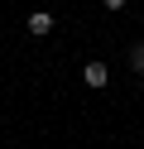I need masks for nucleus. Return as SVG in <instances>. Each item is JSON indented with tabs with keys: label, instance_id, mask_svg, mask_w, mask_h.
<instances>
[{
	"label": "nucleus",
	"instance_id": "obj_1",
	"mask_svg": "<svg viewBox=\"0 0 144 149\" xmlns=\"http://www.w3.org/2000/svg\"><path fill=\"white\" fill-rule=\"evenodd\" d=\"M29 34H34V39H48V34H53V15L34 10V15H29Z\"/></svg>",
	"mask_w": 144,
	"mask_h": 149
},
{
	"label": "nucleus",
	"instance_id": "obj_2",
	"mask_svg": "<svg viewBox=\"0 0 144 149\" xmlns=\"http://www.w3.org/2000/svg\"><path fill=\"white\" fill-rule=\"evenodd\" d=\"M82 82H86L91 91H101L106 82H111V77H106V63H86V68H82Z\"/></svg>",
	"mask_w": 144,
	"mask_h": 149
},
{
	"label": "nucleus",
	"instance_id": "obj_4",
	"mask_svg": "<svg viewBox=\"0 0 144 149\" xmlns=\"http://www.w3.org/2000/svg\"><path fill=\"white\" fill-rule=\"evenodd\" d=\"M101 5H106V10H125V0H101Z\"/></svg>",
	"mask_w": 144,
	"mask_h": 149
},
{
	"label": "nucleus",
	"instance_id": "obj_3",
	"mask_svg": "<svg viewBox=\"0 0 144 149\" xmlns=\"http://www.w3.org/2000/svg\"><path fill=\"white\" fill-rule=\"evenodd\" d=\"M130 68L144 77V43H134V48H130Z\"/></svg>",
	"mask_w": 144,
	"mask_h": 149
}]
</instances>
